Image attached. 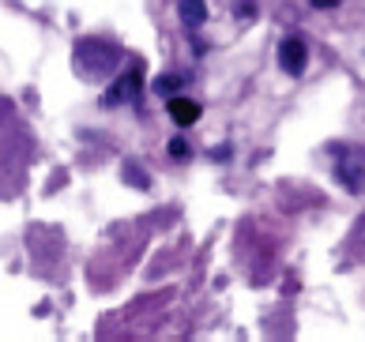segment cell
I'll return each instance as SVG.
<instances>
[{"label": "cell", "instance_id": "6da1fadb", "mask_svg": "<svg viewBox=\"0 0 365 342\" xmlns=\"http://www.w3.org/2000/svg\"><path fill=\"white\" fill-rule=\"evenodd\" d=\"M120 64V49L102 38H79L76 42V68L87 79H106Z\"/></svg>", "mask_w": 365, "mask_h": 342}, {"label": "cell", "instance_id": "7a4b0ae2", "mask_svg": "<svg viewBox=\"0 0 365 342\" xmlns=\"http://www.w3.org/2000/svg\"><path fill=\"white\" fill-rule=\"evenodd\" d=\"M305 64H309V49H305L302 38H297V34L282 38V46H279V68H282V72H287V76H302Z\"/></svg>", "mask_w": 365, "mask_h": 342}, {"label": "cell", "instance_id": "3957f363", "mask_svg": "<svg viewBox=\"0 0 365 342\" xmlns=\"http://www.w3.org/2000/svg\"><path fill=\"white\" fill-rule=\"evenodd\" d=\"M140 98V68L132 64L125 76H117L113 79V87L110 94H106V105H120V102H136Z\"/></svg>", "mask_w": 365, "mask_h": 342}, {"label": "cell", "instance_id": "277c9868", "mask_svg": "<svg viewBox=\"0 0 365 342\" xmlns=\"http://www.w3.org/2000/svg\"><path fill=\"white\" fill-rule=\"evenodd\" d=\"M335 173H339V181L350 188V192H361L365 188V166L354 155H346V150H339V166H335Z\"/></svg>", "mask_w": 365, "mask_h": 342}, {"label": "cell", "instance_id": "5b68a950", "mask_svg": "<svg viewBox=\"0 0 365 342\" xmlns=\"http://www.w3.org/2000/svg\"><path fill=\"white\" fill-rule=\"evenodd\" d=\"M166 109H170V117L178 120L181 128H188V125H196V120H200V102L181 98V94H173V98L166 102Z\"/></svg>", "mask_w": 365, "mask_h": 342}, {"label": "cell", "instance_id": "8992f818", "mask_svg": "<svg viewBox=\"0 0 365 342\" xmlns=\"http://www.w3.org/2000/svg\"><path fill=\"white\" fill-rule=\"evenodd\" d=\"M178 16H181L185 26H204L207 23V4H204V0H181Z\"/></svg>", "mask_w": 365, "mask_h": 342}, {"label": "cell", "instance_id": "52a82bcc", "mask_svg": "<svg viewBox=\"0 0 365 342\" xmlns=\"http://www.w3.org/2000/svg\"><path fill=\"white\" fill-rule=\"evenodd\" d=\"M120 173H125L136 188H147V177H143V170L136 166V162H125V170H120Z\"/></svg>", "mask_w": 365, "mask_h": 342}, {"label": "cell", "instance_id": "ba28073f", "mask_svg": "<svg viewBox=\"0 0 365 342\" xmlns=\"http://www.w3.org/2000/svg\"><path fill=\"white\" fill-rule=\"evenodd\" d=\"M178 87H181L178 76H162V79H155V90H158V94H178Z\"/></svg>", "mask_w": 365, "mask_h": 342}, {"label": "cell", "instance_id": "9c48e42d", "mask_svg": "<svg viewBox=\"0 0 365 342\" xmlns=\"http://www.w3.org/2000/svg\"><path fill=\"white\" fill-rule=\"evenodd\" d=\"M170 158H188V143L181 140V135H178V140H170Z\"/></svg>", "mask_w": 365, "mask_h": 342}, {"label": "cell", "instance_id": "30bf717a", "mask_svg": "<svg viewBox=\"0 0 365 342\" xmlns=\"http://www.w3.org/2000/svg\"><path fill=\"white\" fill-rule=\"evenodd\" d=\"M234 11H237V16H241V19H252V16H256V8H252V4H237Z\"/></svg>", "mask_w": 365, "mask_h": 342}, {"label": "cell", "instance_id": "8fae6325", "mask_svg": "<svg viewBox=\"0 0 365 342\" xmlns=\"http://www.w3.org/2000/svg\"><path fill=\"white\" fill-rule=\"evenodd\" d=\"M309 4H313V8H335L339 0H309Z\"/></svg>", "mask_w": 365, "mask_h": 342}]
</instances>
